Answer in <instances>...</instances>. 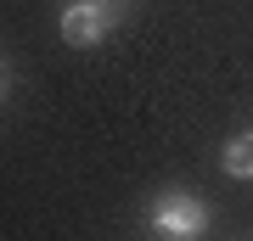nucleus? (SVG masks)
<instances>
[{
  "label": "nucleus",
  "mask_w": 253,
  "mask_h": 241,
  "mask_svg": "<svg viewBox=\"0 0 253 241\" xmlns=\"http://www.w3.org/2000/svg\"><path fill=\"white\" fill-rule=\"evenodd\" d=\"M208 224H214V207L197 191H163L146 207V230L169 236V241H197V236H208Z\"/></svg>",
  "instance_id": "f257e3e1"
},
{
  "label": "nucleus",
  "mask_w": 253,
  "mask_h": 241,
  "mask_svg": "<svg viewBox=\"0 0 253 241\" xmlns=\"http://www.w3.org/2000/svg\"><path fill=\"white\" fill-rule=\"evenodd\" d=\"M0 96H6V68H0Z\"/></svg>",
  "instance_id": "20e7f679"
},
{
  "label": "nucleus",
  "mask_w": 253,
  "mask_h": 241,
  "mask_svg": "<svg viewBox=\"0 0 253 241\" xmlns=\"http://www.w3.org/2000/svg\"><path fill=\"white\" fill-rule=\"evenodd\" d=\"M219 169H225L231 179H253V129L225 140V152H219Z\"/></svg>",
  "instance_id": "7ed1b4c3"
},
{
  "label": "nucleus",
  "mask_w": 253,
  "mask_h": 241,
  "mask_svg": "<svg viewBox=\"0 0 253 241\" xmlns=\"http://www.w3.org/2000/svg\"><path fill=\"white\" fill-rule=\"evenodd\" d=\"M118 11H124V0H68L62 11V39L68 45H101L118 28Z\"/></svg>",
  "instance_id": "f03ea898"
}]
</instances>
